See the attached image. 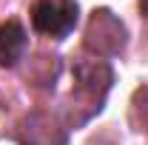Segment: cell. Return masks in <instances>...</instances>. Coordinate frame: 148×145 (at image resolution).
<instances>
[{
	"mask_svg": "<svg viewBox=\"0 0 148 145\" xmlns=\"http://www.w3.org/2000/svg\"><path fill=\"white\" fill-rule=\"evenodd\" d=\"M74 80H77L80 91L94 94V97H103L111 85V68H108V63H103V60L77 63L74 66Z\"/></svg>",
	"mask_w": 148,
	"mask_h": 145,
	"instance_id": "3957f363",
	"label": "cell"
},
{
	"mask_svg": "<svg viewBox=\"0 0 148 145\" xmlns=\"http://www.w3.org/2000/svg\"><path fill=\"white\" fill-rule=\"evenodd\" d=\"M80 9L74 0H37L32 6V26L46 37H66L74 31Z\"/></svg>",
	"mask_w": 148,
	"mask_h": 145,
	"instance_id": "6da1fadb",
	"label": "cell"
},
{
	"mask_svg": "<svg viewBox=\"0 0 148 145\" xmlns=\"http://www.w3.org/2000/svg\"><path fill=\"white\" fill-rule=\"evenodd\" d=\"M26 54V29L17 20H6L0 26V66L12 68Z\"/></svg>",
	"mask_w": 148,
	"mask_h": 145,
	"instance_id": "277c9868",
	"label": "cell"
},
{
	"mask_svg": "<svg viewBox=\"0 0 148 145\" xmlns=\"http://www.w3.org/2000/svg\"><path fill=\"white\" fill-rule=\"evenodd\" d=\"M140 12H143V14L148 17V0H140Z\"/></svg>",
	"mask_w": 148,
	"mask_h": 145,
	"instance_id": "5b68a950",
	"label": "cell"
},
{
	"mask_svg": "<svg viewBox=\"0 0 148 145\" xmlns=\"http://www.w3.org/2000/svg\"><path fill=\"white\" fill-rule=\"evenodd\" d=\"M123 46H125V26L120 23V17L111 14L108 9H97L86 29V49L100 57H111L120 54Z\"/></svg>",
	"mask_w": 148,
	"mask_h": 145,
	"instance_id": "7a4b0ae2",
	"label": "cell"
}]
</instances>
